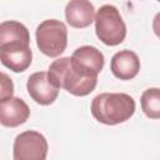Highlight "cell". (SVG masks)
<instances>
[{"mask_svg": "<svg viewBox=\"0 0 160 160\" xmlns=\"http://www.w3.org/2000/svg\"><path fill=\"white\" fill-rule=\"evenodd\" d=\"M48 74L58 89H64L75 96L89 95L98 84V75L81 66L71 56L54 60Z\"/></svg>", "mask_w": 160, "mask_h": 160, "instance_id": "6da1fadb", "label": "cell"}, {"mask_svg": "<svg viewBox=\"0 0 160 160\" xmlns=\"http://www.w3.org/2000/svg\"><path fill=\"white\" fill-rule=\"evenodd\" d=\"M135 100L124 92H102L91 101V114L101 124L118 125L129 120L135 112Z\"/></svg>", "mask_w": 160, "mask_h": 160, "instance_id": "7a4b0ae2", "label": "cell"}, {"mask_svg": "<svg viewBox=\"0 0 160 160\" xmlns=\"http://www.w3.org/2000/svg\"><path fill=\"white\" fill-rule=\"evenodd\" d=\"M94 21L96 36L101 42L109 46H116L124 41L126 25L114 5H102L95 14Z\"/></svg>", "mask_w": 160, "mask_h": 160, "instance_id": "3957f363", "label": "cell"}, {"mask_svg": "<svg viewBox=\"0 0 160 160\" xmlns=\"http://www.w3.org/2000/svg\"><path fill=\"white\" fill-rule=\"evenodd\" d=\"M35 38L39 50L49 58L61 55L68 46L66 25L56 19H49L40 22L36 28Z\"/></svg>", "mask_w": 160, "mask_h": 160, "instance_id": "277c9868", "label": "cell"}, {"mask_svg": "<svg viewBox=\"0 0 160 160\" xmlns=\"http://www.w3.org/2000/svg\"><path fill=\"white\" fill-rule=\"evenodd\" d=\"M48 141L45 136L34 130L20 132L12 146L14 160H46Z\"/></svg>", "mask_w": 160, "mask_h": 160, "instance_id": "5b68a950", "label": "cell"}, {"mask_svg": "<svg viewBox=\"0 0 160 160\" xmlns=\"http://www.w3.org/2000/svg\"><path fill=\"white\" fill-rule=\"evenodd\" d=\"M26 89L30 98L40 105L52 104L59 95V89L51 81L46 71H38L31 74L28 79Z\"/></svg>", "mask_w": 160, "mask_h": 160, "instance_id": "8992f818", "label": "cell"}, {"mask_svg": "<svg viewBox=\"0 0 160 160\" xmlns=\"http://www.w3.org/2000/svg\"><path fill=\"white\" fill-rule=\"evenodd\" d=\"M32 60V51L30 45L25 44H11L0 48V61L1 64L12 70L14 72L25 71Z\"/></svg>", "mask_w": 160, "mask_h": 160, "instance_id": "52a82bcc", "label": "cell"}, {"mask_svg": "<svg viewBox=\"0 0 160 160\" xmlns=\"http://www.w3.org/2000/svg\"><path fill=\"white\" fill-rule=\"evenodd\" d=\"M30 116L28 104L20 98H10L0 102V124L6 128H16L24 124Z\"/></svg>", "mask_w": 160, "mask_h": 160, "instance_id": "ba28073f", "label": "cell"}, {"mask_svg": "<svg viewBox=\"0 0 160 160\" xmlns=\"http://www.w3.org/2000/svg\"><path fill=\"white\" fill-rule=\"evenodd\" d=\"M110 70L120 80H131L139 74L140 60L134 51L121 50L111 58Z\"/></svg>", "mask_w": 160, "mask_h": 160, "instance_id": "9c48e42d", "label": "cell"}, {"mask_svg": "<svg viewBox=\"0 0 160 160\" xmlns=\"http://www.w3.org/2000/svg\"><path fill=\"white\" fill-rule=\"evenodd\" d=\"M65 18L72 28H88L95 19V8L86 0H71L65 6Z\"/></svg>", "mask_w": 160, "mask_h": 160, "instance_id": "30bf717a", "label": "cell"}, {"mask_svg": "<svg viewBox=\"0 0 160 160\" xmlns=\"http://www.w3.org/2000/svg\"><path fill=\"white\" fill-rule=\"evenodd\" d=\"M11 44L30 45V34L28 28L15 20H8L0 24V48Z\"/></svg>", "mask_w": 160, "mask_h": 160, "instance_id": "8fae6325", "label": "cell"}, {"mask_svg": "<svg viewBox=\"0 0 160 160\" xmlns=\"http://www.w3.org/2000/svg\"><path fill=\"white\" fill-rule=\"evenodd\" d=\"M71 58L81 66L95 72L96 75H99V72L104 68V61H105L104 55L95 46H90V45L80 46L72 52Z\"/></svg>", "mask_w": 160, "mask_h": 160, "instance_id": "7c38bea8", "label": "cell"}, {"mask_svg": "<svg viewBox=\"0 0 160 160\" xmlns=\"http://www.w3.org/2000/svg\"><path fill=\"white\" fill-rule=\"evenodd\" d=\"M144 114L150 119L160 118V91L158 88L146 89L140 99Z\"/></svg>", "mask_w": 160, "mask_h": 160, "instance_id": "4fadbf2b", "label": "cell"}, {"mask_svg": "<svg viewBox=\"0 0 160 160\" xmlns=\"http://www.w3.org/2000/svg\"><path fill=\"white\" fill-rule=\"evenodd\" d=\"M14 94V82L9 75L0 71V102H4L12 98Z\"/></svg>", "mask_w": 160, "mask_h": 160, "instance_id": "5bb4252c", "label": "cell"}]
</instances>
